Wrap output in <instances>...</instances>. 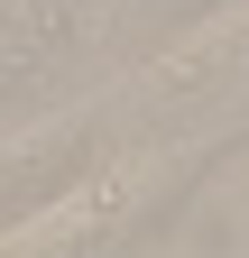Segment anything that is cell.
I'll return each instance as SVG.
<instances>
[]
</instances>
